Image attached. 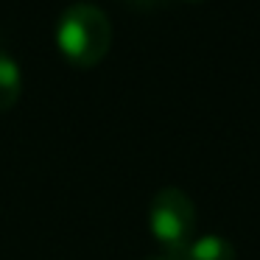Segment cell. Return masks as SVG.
<instances>
[{
    "label": "cell",
    "mask_w": 260,
    "mask_h": 260,
    "mask_svg": "<svg viewBox=\"0 0 260 260\" xmlns=\"http://www.w3.org/2000/svg\"><path fill=\"white\" fill-rule=\"evenodd\" d=\"M148 230L162 246L165 257L182 260L196 232V207L179 187H162L148 210Z\"/></svg>",
    "instance_id": "obj_2"
},
{
    "label": "cell",
    "mask_w": 260,
    "mask_h": 260,
    "mask_svg": "<svg viewBox=\"0 0 260 260\" xmlns=\"http://www.w3.org/2000/svg\"><path fill=\"white\" fill-rule=\"evenodd\" d=\"M56 45L76 68H95L112 48V23L98 6L73 3L62 12L56 25Z\"/></svg>",
    "instance_id": "obj_1"
},
{
    "label": "cell",
    "mask_w": 260,
    "mask_h": 260,
    "mask_svg": "<svg viewBox=\"0 0 260 260\" xmlns=\"http://www.w3.org/2000/svg\"><path fill=\"white\" fill-rule=\"evenodd\" d=\"M148 260H171V257H165V254H162V257H148Z\"/></svg>",
    "instance_id": "obj_5"
},
{
    "label": "cell",
    "mask_w": 260,
    "mask_h": 260,
    "mask_svg": "<svg viewBox=\"0 0 260 260\" xmlns=\"http://www.w3.org/2000/svg\"><path fill=\"white\" fill-rule=\"evenodd\" d=\"M182 260H235V249L226 238L210 232V235L193 238V243L187 246Z\"/></svg>",
    "instance_id": "obj_4"
},
{
    "label": "cell",
    "mask_w": 260,
    "mask_h": 260,
    "mask_svg": "<svg viewBox=\"0 0 260 260\" xmlns=\"http://www.w3.org/2000/svg\"><path fill=\"white\" fill-rule=\"evenodd\" d=\"M23 95V73L9 53L0 51V112L12 109Z\"/></svg>",
    "instance_id": "obj_3"
},
{
    "label": "cell",
    "mask_w": 260,
    "mask_h": 260,
    "mask_svg": "<svg viewBox=\"0 0 260 260\" xmlns=\"http://www.w3.org/2000/svg\"><path fill=\"white\" fill-rule=\"evenodd\" d=\"M190 3H196V0H190Z\"/></svg>",
    "instance_id": "obj_6"
}]
</instances>
